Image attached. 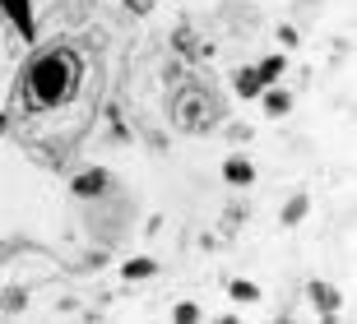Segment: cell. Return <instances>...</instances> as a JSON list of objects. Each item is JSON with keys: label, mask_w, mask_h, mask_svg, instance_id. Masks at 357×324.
I'll return each instance as SVG.
<instances>
[{"label": "cell", "mask_w": 357, "mask_h": 324, "mask_svg": "<svg viewBox=\"0 0 357 324\" xmlns=\"http://www.w3.org/2000/svg\"><path fill=\"white\" fill-rule=\"evenodd\" d=\"M255 75H260V84H274V79L283 75V56H269V61L260 65V70H255Z\"/></svg>", "instance_id": "7"}, {"label": "cell", "mask_w": 357, "mask_h": 324, "mask_svg": "<svg viewBox=\"0 0 357 324\" xmlns=\"http://www.w3.org/2000/svg\"><path fill=\"white\" fill-rule=\"evenodd\" d=\"M176 47H181V52H195V38H190V28H181V33H176Z\"/></svg>", "instance_id": "13"}, {"label": "cell", "mask_w": 357, "mask_h": 324, "mask_svg": "<svg viewBox=\"0 0 357 324\" xmlns=\"http://www.w3.org/2000/svg\"><path fill=\"white\" fill-rule=\"evenodd\" d=\"M223 176H227L232 185H251V181H255V167L246 162V157H227V162H223Z\"/></svg>", "instance_id": "3"}, {"label": "cell", "mask_w": 357, "mask_h": 324, "mask_svg": "<svg viewBox=\"0 0 357 324\" xmlns=\"http://www.w3.org/2000/svg\"><path fill=\"white\" fill-rule=\"evenodd\" d=\"M232 297L237 301H260V287L246 283V278H237V283H232Z\"/></svg>", "instance_id": "8"}, {"label": "cell", "mask_w": 357, "mask_h": 324, "mask_svg": "<svg viewBox=\"0 0 357 324\" xmlns=\"http://www.w3.org/2000/svg\"><path fill=\"white\" fill-rule=\"evenodd\" d=\"M302 213H306V194H297V199H292V204L283 208V222L292 227V222H302Z\"/></svg>", "instance_id": "9"}, {"label": "cell", "mask_w": 357, "mask_h": 324, "mask_svg": "<svg viewBox=\"0 0 357 324\" xmlns=\"http://www.w3.org/2000/svg\"><path fill=\"white\" fill-rule=\"evenodd\" d=\"M153 273V259H130L126 264V278H149Z\"/></svg>", "instance_id": "10"}, {"label": "cell", "mask_w": 357, "mask_h": 324, "mask_svg": "<svg viewBox=\"0 0 357 324\" xmlns=\"http://www.w3.org/2000/svg\"><path fill=\"white\" fill-rule=\"evenodd\" d=\"M102 185H107V171H84V176H75V194H102Z\"/></svg>", "instance_id": "4"}, {"label": "cell", "mask_w": 357, "mask_h": 324, "mask_svg": "<svg viewBox=\"0 0 357 324\" xmlns=\"http://www.w3.org/2000/svg\"><path fill=\"white\" fill-rule=\"evenodd\" d=\"M260 88H265V84H260L255 70H241V75H237V93H241V98H255Z\"/></svg>", "instance_id": "6"}, {"label": "cell", "mask_w": 357, "mask_h": 324, "mask_svg": "<svg viewBox=\"0 0 357 324\" xmlns=\"http://www.w3.org/2000/svg\"><path fill=\"white\" fill-rule=\"evenodd\" d=\"M176 320H199V306L195 301H181V306H176Z\"/></svg>", "instance_id": "12"}, {"label": "cell", "mask_w": 357, "mask_h": 324, "mask_svg": "<svg viewBox=\"0 0 357 324\" xmlns=\"http://www.w3.org/2000/svg\"><path fill=\"white\" fill-rule=\"evenodd\" d=\"M218 116H223V102L213 98V88H204V84H185V88L176 93V102H172L176 130H185V134H204V130L218 125Z\"/></svg>", "instance_id": "2"}, {"label": "cell", "mask_w": 357, "mask_h": 324, "mask_svg": "<svg viewBox=\"0 0 357 324\" xmlns=\"http://www.w3.org/2000/svg\"><path fill=\"white\" fill-rule=\"evenodd\" d=\"M288 107H292V98H288L283 88H269V93H265V111H269V116H283Z\"/></svg>", "instance_id": "5"}, {"label": "cell", "mask_w": 357, "mask_h": 324, "mask_svg": "<svg viewBox=\"0 0 357 324\" xmlns=\"http://www.w3.org/2000/svg\"><path fill=\"white\" fill-rule=\"evenodd\" d=\"M126 10H130V14H149V10H153V0H126Z\"/></svg>", "instance_id": "14"}, {"label": "cell", "mask_w": 357, "mask_h": 324, "mask_svg": "<svg viewBox=\"0 0 357 324\" xmlns=\"http://www.w3.org/2000/svg\"><path fill=\"white\" fill-rule=\"evenodd\" d=\"M0 134H5V116H0Z\"/></svg>", "instance_id": "15"}, {"label": "cell", "mask_w": 357, "mask_h": 324, "mask_svg": "<svg viewBox=\"0 0 357 324\" xmlns=\"http://www.w3.org/2000/svg\"><path fill=\"white\" fill-rule=\"evenodd\" d=\"M311 292H316V301L325 306V311H334V301H339V297H334V292H330L325 283H311Z\"/></svg>", "instance_id": "11"}, {"label": "cell", "mask_w": 357, "mask_h": 324, "mask_svg": "<svg viewBox=\"0 0 357 324\" xmlns=\"http://www.w3.org/2000/svg\"><path fill=\"white\" fill-rule=\"evenodd\" d=\"M79 79H84V61L70 42L38 47L28 56L24 75H19V111L24 116H42V111L66 107L79 93Z\"/></svg>", "instance_id": "1"}]
</instances>
